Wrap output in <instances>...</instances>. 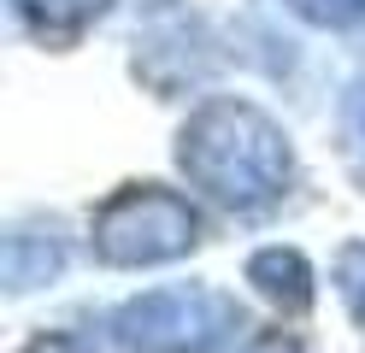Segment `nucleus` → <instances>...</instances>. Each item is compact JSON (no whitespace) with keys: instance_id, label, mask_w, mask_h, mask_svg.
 Here are the masks:
<instances>
[{"instance_id":"1","label":"nucleus","mask_w":365,"mask_h":353,"mask_svg":"<svg viewBox=\"0 0 365 353\" xmlns=\"http://www.w3.org/2000/svg\"><path fill=\"white\" fill-rule=\"evenodd\" d=\"M177 165L200 195L230 212H259L289 188V135L247 101H207L177 135Z\"/></svg>"},{"instance_id":"2","label":"nucleus","mask_w":365,"mask_h":353,"mask_svg":"<svg viewBox=\"0 0 365 353\" xmlns=\"http://www.w3.org/2000/svg\"><path fill=\"white\" fill-rule=\"evenodd\" d=\"M242 306L218 289H148L112 312L106 336L124 353H212L242 329Z\"/></svg>"},{"instance_id":"3","label":"nucleus","mask_w":365,"mask_h":353,"mask_svg":"<svg viewBox=\"0 0 365 353\" xmlns=\"http://www.w3.org/2000/svg\"><path fill=\"white\" fill-rule=\"evenodd\" d=\"M200 242V212L171 188H124L95 212V253L106 265H165Z\"/></svg>"},{"instance_id":"4","label":"nucleus","mask_w":365,"mask_h":353,"mask_svg":"<svg viewBox=\"0 0 365 353\" xmlns=\"http://www.w3.org/2000/svg\"><path fill=\"white\" fill-rule=\"evenodd\" d=\"M0 271H6V289H36L65 271V235L53 224H18L6 235V253H0Z\"/></svg>"},{"instance_id":"5","label":"nucleus","mask_w":365,"mask_h":353,"mask_svg":"<svg viewBox=\"0 0 365 353\" xmlns=\"http://www.w3.org/2000/svg\"><path fill=\"white\" fill-rule=\"evenodd\" d=\"M247 282L271 300V306H283V312H307L312 306V265L294 247H265L247 259Z\"/></svg>"},{"instance_id":"6","label":"nucleus","mask_w":365,"mask_h":353,"mask_svg":"<svg viewBox=\"0 0 365 353\" xmlns=\"http://www.w3.org/2000/svg\"><path fill=\"white\" fill-rule=\"evenodd\" d=\"M18 12H24L30 24H41V30H77V24L101 18L112 0H12Z\"/></svg>"},{"instance_id":"7","label":"nucleus","mask_w":365,"mask_h":353,"mask_svg":"<svg viewBox=\"0 0 365 353\" xmlns=\"http://www.w3.org/2000/svg\"><path fill=\"white\" fill-rule=\"evenodd\" d=\"M294 18H307L312 30H354L365 24V0H283Z\"/></svg>"},{"instance_id":"8","label":"nucleus","mask_w":365,"mask_h":353,"mask_svg":"<svg viewBox=\"0 0 365 353\" xmlns=\"http://www.w3.org/2000/svg\"><path fill=\"white\" fill-rule=\"evenodd\" d=\"M341 141H348V159L365 183V83L348 88V101H341Z\"/></svg>"},{"instance_id":"9","label":"nucleus","mask_w":365,"mask_h":353,"mask_svg":"<svg viewBox=\"0 0 365 353\" xmlns=\"http://www.w3.org/2000/svg\"><path fill=\"white\" fill-rule=\"evenodd\" d=\"M336 282H341V295H348L354 318L365 324V247H348V253H341V271H336Z\"/></svg>"},{"instance_id":"10","label":"nucleus","mask_w":365,"mask_h":353,"mask_svg":"<svg viewBox=\"0 0 365 353\" xmlns=\"http://www.w3.org/2000/svg\"><path fill=\"white\" fill-rule=\"evenodd\" d=\"M242 353H301L294 342H283V336H259V342H247Z\"/></svg>"},{"instance_id":"11","label":"nucleus","mask_w":365,"mask_h":353,"mask_svg":"<svg viewBox=\"0 0 365 353\" xmlns=\"http://www.w3.org/2000/svg\"><path fill=\"white\" fill-rule=\"evenodd\" d=\"M30 353H88V347H83V342H65V336H59V342H36Z\"/></svg>"}]
</instances>
